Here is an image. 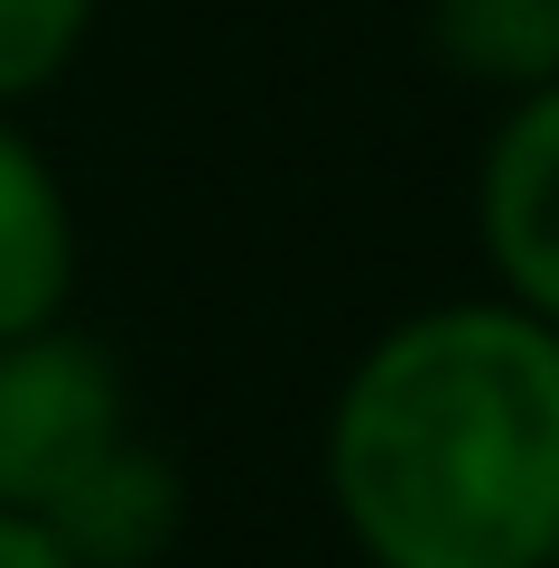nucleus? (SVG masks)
<instances>
[{
  "instance_id": "obj_1",
  "label": "nucleus",
  "mask_w": 559,
  "mask_h": 568,
  "mask_svg": "<svg viewBox=\"0 0 559 568\" xmlns=\"http://www.w3.org/2000/svg\"><path fill=\"white\" fill-rule=\"evenodd\" d=\"M317 466L364 568H559V326L504 290L392 317Z\"/></svg>"
},
{
  "instance_id": "obj_2",
  "label": "nucleus",
  "mask_w": 559,
  "mask_h": 568,
  "mask_svg": "<svg viewBox=\"0 0 559 568\" xmlns=\"http://www.w3.org/2000/svg\"><path fill=\"white\" fill-rule=\"evenodd\" d=\"M112 438H131V383L103 336L65 317L0 336V504L47 513Z\"/></svg>"
},
{
  "instance_id": "obj_3",
  "label": "nucleus",
  "mask_w": 559,
  "mask_h": 568,
  "mask_svg": "<svg viewBox=\"0 0 559 568\" xmlns=\"http://www.w3.org/2000/svg\"><path fill=\"white\" fill-rule=\"evenodd\" d=\"M476 243L512 307L559 326V84L512 93L476 159Z\"/></svg>"
},
{
  "instance_id": "obj_4",
  "label": "nucleus",
  "mask_w": 559,
  "mask_h": 568,
  "mask_svg": "<svg viewBox=\"0 0 559 568\" xmlns=\"http://www.w3.org/2000/svg\"><path fill=\"white\" fill-rule=\"evenodd\" d=\"M75 568H159L186 531V476L150 438H112L57 504L38 513Z\"/></svg>"
},
{
  "instance_id": "obj_5",
  "label": "nucleus",
  "mask_w": 559,
  "mask_h": 568,
  "mask_svg": "<svg viewBox=\"0 0 559 568\" xmlns=\"http://www.w3.org/2000/svg\"><path fill=\"white\" fill-rule=\"evenodd\" d=\"M75 298V205L57 159L0 112V336L65 317Z\"/></svg>"
},
{
  "instance_id": "obj_6",
  "label": "nucleus",
  "mask_w": 559,
  "mask_h": 568,
  "mask_svg": "<svg viewBox=\"0 0 559 568\" xmlns=\"http://www.w3.org/2000/svg\"><path fill=\"white\" fill-rule=\"evenodd\" d=\"M429 57L485 93L559 84V0H429Z\"/></svg>"
},
{
  "instance_id": "obj_7",
  "label": "nucleus",
  "mask_w": 559,
  "mask_h": 568,
  "mask_svg": "<svg viewBox=\"0 0 559 568\" xmlns=\"http://www.w3.org/2000/svg\"><path fill=\"white\" fill-rule=\"evenodd\" d=\"M93 10L103 0H0V112H19L84 57Z\"/></svg>"
},
{
  "instance_id": "obj_8",
  "label": "nucleus",
  "mask_w": 559,
  "mask_h": 568,
  "mask_svg": "<svg viewBox=\"0 0 559 568\" xmlns=\"http://www.w3.org/2000/svg\"><path fill=\"white\" fill-rule=\"evenodd\" d=\"M0 568H75V559L57 550V531H47L38 513H10V504H0Z\"/></svg>"
}]
</instances>
